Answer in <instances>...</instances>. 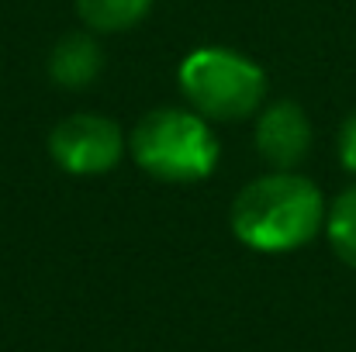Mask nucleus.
I'll return each mask as SVG.
<instances>
[{
	"instance_id": "obj_1",
	"label": "nucleus",
	"mask_w": 356,
	"mask_h": 352,
	"mask_svg": "<svg viewBox=\"0 0 356 352\" xmlns=\"http://www.w3.org/2000/svg\"><path fill=\"white\" fill-rule=\"evenodd\" d=\"M329 204L315 180L298 169H273L245 183L232 201L229 225L245 249L263 255L298 252L325 232Z\"/></svg>"
},
{
	"instance_id": "obj_2",
	"label": "nucleus",
	"mask_w": 356,
	"mask_h": 352,
	"mask_svg": "<svg viewBox=\"0 0 356 352\" xmlns=\"http://www.w3.org/2000/svg\"><path fill=\"white\" fill-rule=\"evenodd\" d=\"M128 156L163 183H201L218 169L222 142L208 117L191 108H156L128 131Z\"/></svg>"
},
{
	"instance_id": "obj_3",
	"label": "nucleus",
	"mask_w": 356,
	"mask_h": 352,
	"mask_svg": "<svg viewBox=\"0 0 356 352\" xmlns=\"http://www.w3.org/2000/svg\"><path fill=\"white\" fill-rule=\"evenodd\" d=\"M180 94L187 108L208 121H245L259 115L266 101V73L259 62L225 45H201L184 56L180 69Z\"/></svg>"
},
{
	"instance_id": "obj_4",
	"label": "nucleus",
	"mask_w": 356,
	"mask_h": 352,
	"mask_svg": "<svg viewBox=\"0 0 356 352\" xmlns=\"http://www.w3.org/2000/svg\"><path fill=\"white\" fill-rule=\"evenodd\" d=\"M128 152V135L118 121L94 111H76L49 131V156L70 176H104Z\"/></svg>"
},
{
	"instance_id": "obj_5",
	"label": "nucleus",
	"mask_w": 356,
	"mask_h": 352,
	"mask_svg": "<svg viewBox=\"0 0 356 352\" xmlns=\"http://www.w3.org/2000/svg\"><path fill=\"white\" fill-rule=\"evenodd\" d=\"M256 152L273 169H298L312 152V121L298 101H273L256 115Z\"/></svg>"
},
{
	"instance_id": "obj_6",
	"label": "nucleus",
	"mask_w": 356,
	"mask_h": 352,
	"mask_svg": "<svg viewBox=\"0 0 356 352\" xmlns=\"http://www.w3.org/2000/svg\"><path fill=\"white\" fill-rule=\"evenodd\" d=\"M49 80L63 90H87L104 73V49L94 31H70L49 52Z\"/></svg>"
},
{
	"instance_id": "obj_7",
	"label": "nucleus",
	"mask_w": 356,
	"mask_h": 352,
	"mask_svg": "<svg viewBox=\"0 0 356 352\" xmlns=\"http://www.w3.org/2000/svg\"><path fill=\"white\" fill-rule=\"evenodd\" d=\"M152 3L156 0H76V17L94 35H118L145 21Z\"/></svg>"
},
{
	"instance_id": "obj_8",
	"label": "nucleus",
	"mask_w": 356,
	"mask_h": 352,
	"mask_svg": "<svg viewBox=\"0 0 356 352\" xmlns=\"http://www.w3.org/2000/svg\"><path fill=\"white\" fill-rule=\"evenodd\" d=\"M325 235L332 252L356 269V183L346 187L332 204H329V218H325Z\"/></svg>"
},
{
	"instance_id": "obj_9",
	"label": "nucleus",
	"mask_w": 356,
	"mask_h": 352,
	"mask_svg": "<svg viewBox=\"0 0 356 352\" xmlns=\"http://www.w3.org/2000/svg\"><path fill=\"white\" fill-rule=\"evenodd\" d=\"M339 162L356 173V111L346 121H343V128H339Z\"/></svg>"
}]
</instances>
